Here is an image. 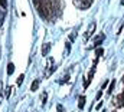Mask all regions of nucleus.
<instances>
[{
    "mask_svg": "<svg viewBox=\"0 0 124 112\" xmlns=\"http://www.w3.org/2000/svg\"><path fill=\"white\" fill-rule=\"evenodd\" d=\"M38 10H39V14L42 17H48L51 10H52V1L51 0H39V3L36 4Z\"/></svg>",
    "mask_w": 124,
    "mask_h": 112,
    "instance_id": "f257e3e1",
    "label": "nucleus"
},
{
    "mask_svg": "<svg viewBox=\"0 0 124 112\" xmlns=\"http://www.w3.org/2000/svg\"><path fill=\"white\" fill-rule=\"evenodd\" d=\"M49 49H51V43H46V46H43V49H42V55L46 56L49 53Z\"/></svg>",
    "mask_w": 124,
    "mask_h": 112,
    "instance_id": "f03ea898",
    "label": "nucleus"
},
{
    "mask_svg": "<svg viewBox=\"0 0 124 112\" xmlns=\"http://www.w3.org/2000/svg\"><path fill=\"white\" fill-rule=\"evenodd\" d=\"M13 72H15V65H13V63H9V65H7V73L12 75Z\"/></svg>",
    "mask_w": 124,
    "mask_h": 112,
    "instance_id": "7ed1b4c3",
    "label": "nucleus"
},
{
    "mask_svg": "<svg viewBox=\"0 0 124 112\" xmlns=\"http://www.w3.org/2000/svg\"><path fill=\"white\" fill-rule=\"evenodd\" d=\"M84 104H85V96H81V98H79V102H78L79 109H82V108H84Z\"/></svg>",
    "mask_w": 124,
    "mask_h": 112,
    "instance_id": "20e7f679",
    "label": "nucleus"
},
{
    "mask_svg": "<svg viewBox=\"0 0 124 112\" xmlns=\"http://www.w3.org/2000/svg\"><path fill=\"white\" fill-rule=\"evenodd\" d=\"M114 86H116V81H113V82L110 84V88H108L107 93H113V89H114Z\"/></svg>",
    "mask_w": 124,
    "mask_h": 112,
    "instance_id": "39448f33",
    "label": "nucleus"
},
{
    "mask_svg": "<svg viewBox=\"0 0 124 112\" xmlns=\"http://www.w3.org/2000/svg\"><path fill=\"white\" fill-rule=\"evenodd\" d=\"M38 86H39V79H36V81L32 84V91H36V89H38Z\"/></svg>",
    "mask_w": 124,
    "mask_h": 112,
    "instance_id": "423d86ee",
    "label": "nucleus"
},
{
    "mask_svg": "<svg viewBox=\"0 0 124 112\" xmlns=\"http://www.w3.org/2000/svg\"><path fill=\"white\" fill-rule=\"evenodd\" d=\"M4 14H6V13H4V10H1V9H0V26H1V23H3V20H4Z\"/></svg>",
    "mask_w": 124,
    "mask_h": 112,
    "instance_id": "0eeeda50",
    "label": "nucleus"
},
{
    "mask_svg": "<svg viewBox=\"0 0 124 112\" xmlns=\"http://www.w3.org/2000/svg\"><path fill=\"white\" fill-rule=\"evenodd\" d=\"M118 102H120V105H121V106H124V92L118 96Z\"/></svg>",
    "mask_w": 124,
    "mask_h": 112,
    "instance_id": "6e6552de",
    "label": "nucleus"
},
{
    "mask_svg": "<svg viewBox=\"0 0 124 112\" xmlns=\"http://www.w3.org/2000/svg\"><path fill=\"white\" fill-rule=\"evenodd\" d=\"M0 6H1L3 9H6V7H7V0H0Z\"/></svg>",
    "mask_w": 124,
    "mask_h": 112,
    "instance_id": "1a4fd4ad",
    "label": "nucleus"
},
{
    "mask_svg": "<svg viewBox=\"0 0 124 112\" xmlns=\"http://www.w3.org/2000/svg\"><path fill=\"white\" fill-rule=\"evenodd\" d=\"M102 53H104V50H102V49H97V57H100Z\"/></svg>",
    "mask_w": 124,
    "mask_h": 112,
    "instance_id": "9d476101",
    "label": "nucleus"
},
{
    "mask_svg": "<svg viewBox=\"0 0 124 112\" xmlns=\"http://www.w3.org/2000/svg\"><path fill=\"white\" fill-rule=\"evenodd\" d=\"M22 82H23V75H20V76H19V81H17V85H20Z\"/></svg>",
    "mask_w": 124,
    "mask_h": 112,
    "instance_id": "9b49d317",
    "label": "nucleus"
},
{
    "mask_svg": "<svg viewBox=\"0 0 124 112\" xmlns=\"http://www.w3.org/2000/svg\"><path fill=\"white\" fill-rule=\"evenodd\" d=\"M33 3H35V4H38V3H39V0H33Z\"/></svg>",
    "mask_w": 124,
    "mask_h": 112,
    "instance_id": "f8f14e48",
    "label": "nucleus"
},
{
    "mask_svg": "<svg viewBox=\"0 0 124 112\" xmlns=\"http://www.w3.org/2000/svg\"><path fill=\"white\" fill-rule=\"evenodd\" d=\"M121 4H124V0H121Z\"/></svg>",
    "mask_w": 124,
    "mask_h": 112,
    "instance_id": "ddd939ff",
    "label": "nucleus"
}]
</instances>
